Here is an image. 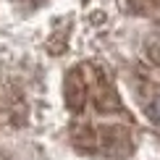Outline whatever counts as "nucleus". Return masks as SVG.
Listing matches in <instances>:
<instances>
[{
	"label": "nucleus",
	"instance_id": "obj_1",
	"mask_svg": "<svg viewBox=\"0 0 160 160\" xmlns=\"http://www.w3.org/2000/svg\"><path fill=\"white\" fill-rule=\"evenodd\" d=\"M97 152L113 160H126L134 152V137L121 123H105L97 129Z\"/></svg>",
	"mask_w": 160,
	"mask_h": 160
},
{
	"label": "nucleus",
	"instance_id": "obj_2",
	"mask_svg": "<svg viewBox=\"0 0 160 160\" xmlns=\"http://www.w3.org/2000/svg\"><path fill=\"white\" fill-rule=\"evenodd\" d=\"M92 68V89H95V108L100 113H105V116H110V113H121L123 105L121 100H118L116 89H113V84L108 82V76H105L102 68H97V66H89Z\"/></svg>",
	"mask_w": 160,
	"mask_h": 160
},
{
	"label": "nucleus",
	"instance_id": "obj_3",
	"mask_svg": "<svg viewBox=\"0 0 160 160\" xmlns=\"http://www.w3.org/2000/svg\"><path fill=\"white\" fill-rule=\"evenodd\" d=\"M63 97H66V105L68 110H84L87 100H89V82H87L84 71L82 68H71L66 74V82H63Z\"/></svg>",
	"mask_w": 160,
	"mask_h": 160
},
{
	"label": "nucleus",
	"instance_id": "obj_4",
	"mask_svg": "<svg viewBox=\"0 0 160 160\" xmlns=\"http://www.w3.org/2000/svg\"><path fill=\"white\" fill-rule=\"evenodd\" d=\"M71 142L79 152H87V155H97V129L89 123H74L71 126Z\"/></svg>",
	"mask_w": 160,
	"mask_h": 160
},
{
	"label": "nucleus",
	"instance_id": "obj_5",
	"mask_svg": "<svg viewBox=\"0 0 160 160\" xmlns=\"http://www.w3.org/2000/svg\"><path fill=\"white\" fill-rule=\"evenodd\" d=\"M16 108L18 110H24V102H21V97H18V92L13 89V87H5V84H0V116L3 118H8L11 123H16Z\"/></svg>",
	"mask_w": 160,
	"mask_h": 160
},
{
	"label": "nucleus",
	"instance_id": "obj_6",
	"mask_svg": "<svg viewBox=\"0 0 160 160\" xmlns=\"http://www.w3.org/2000/svg\"><path fill=\"white\" fill-rule=\"evenodd\" d=\"M126 11L134 16H150V18H160V0H123Z\"/></svg>",
	"mask_w": 160,
	"mask_h": 160
},
{
	"label": "nucleus",
	"instance_id": "obj_7",
	"mask_svg": "<svg viewBox=\"0 0 160 160\" xmlns=\"http://www.w3.org/2000/svg\"><path fill=\"white\" fill-rule=\"evenodd\" d=\"M150 116H152V121L160 123V95L152 100V105H150Z\"/></svg>",
	"mask_w": 160,
	"mask_h": 160
}]
</instances>
